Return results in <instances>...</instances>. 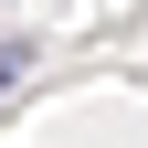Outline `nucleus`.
Returning a JSON list of instances; mask_svg holds the SVG:
<instances>
[{"label":"nucleus","instance_id":"obj_1","mask_svg":"<svg viewBox=\"0 0 148 148\" xmlns=\"http://www.w3.org/2000/svg\"><path fill=\"white\" fill-rule=\"evenodd\" d=\"M11 74H21V53H11V42H0V85H11Z\"/></svg>","mask_w":148,"mask_h":148}]
</instances>
